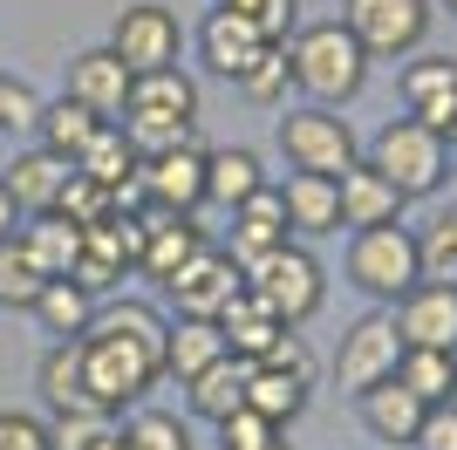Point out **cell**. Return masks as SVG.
Wrapping results in <instances>:
<instances>
[{
  "instance_id": "30bf717a",
  "label": "cell",
  "mask_w": 457,
  "mask_h": 450,
  "mask_svg": "<svg viewBox=\"0 0 457 450\" xmlns=\"http://www.w3.org/2000/svg\"><path fill=\"white\" fill-rule=\"evenodd\" d=\"M239 287H246V273H239V260H232L226 246H198L164 280V300L178 307V321H219L239 300Z\"/></svg>"
},
{
  "instance_id": "5b68a950",
  "label": "cell",
  "mask_w": 457,
  "mask_h": 450,
  "mask_svg": "<svg viewBox=\"0 0 457 450\" xmlns=\"http://www.w3.org/2000/svg\"><path fill=\"white\" fill-rule=\"evenodd\" d=\"M362 157L403 198H430V191H444V178H451V144H444L430 123H417V116H389V123L369 137Z\"/></svg>"
},
{
  "instance_id": "d6986e66",
  "label": "cell",
  "mask_w": 457,
  "mask_h": 450,
  "mask_svg": "<svg viewBox=\"0 0 457 450\" xmlns=\"http://www.w3.org/2000/svg\"><path fill=\"white\" fill-rule=\"evenodd\" d=\"M280 205H287V232L294 239H328V232H342V178L287 171Z\"/></svg>"
},
{
  "instance_id": "7bdbcfd3",
  "label": "cell",
  "mask_w": 457,
  "mask_h": 450,
  "mask_svg": "<svg viewBox=\"0 0 457 450\" xmlns=\"http://www.w3.org/2000/svg\"><path fill=\"white\" fill-rule=\"evenodd\" d=\"M103 430H110V416H96V410H82V416H48V437H55V450H89Z\"/></svg>"
},
{
  "instance_id": "52a82bcc",
  "label": "cell",
  "mask_w": 457,
  "mask_h": 450,
  "mask_svg": "<svg viewBox=\"0 0 457 450\" xmlns=\"http://www.w3.org/2000/svg\"><path fill=\"white\" fill-rule=\"evenodd\" d=\"M280 157L287 171H314V178H342L348 164H362V137L348 130V116L307 103V110H287L280 116Z\"/></svg>"
},
{
  "instance_id": "bcb514c9",
  "label": "cell",
  "mask_w": 457,
  "mask_h": 450,
  "mask_svg": "<svg viewBox=\"0 0 457 450\" xmlns=\"http://www.w3.org/2000/svg\"><path fill=\"white\" fill-rule=\"evenodd\" d=\"M89 450H130V444H123V430H116V423H110V430L96 437V444H89Z\"/></svg>"
},
{
  "instance_id": "1f68e13d",
  "label": "cell",
  "mask_w": 457,
  "mask_h": 450,
  "mask_svg": "<svg viewBox=\"0 0 457 450\" xmlns=\"http://www.w3.org/2000/svg\"><path fill=\"white\" fill-rule=\"evenodd\" d=\"M396 382L417 403H457V355L451 348H403Z\"/></svg>"
},
{
  "instance_id": "83f0119b",
  "label": "cell",
  "mask_w": 457,
  "mask_h": 450,
  "mask_svg": "<svg viewBox=\"0 0 457 450\" xmlns=\"http://www.w3.org/2000/svg\"><path fill=\"white\" fill-rule=\"evenodd\" d=\"M137 164H144V150H137L130 137L116 130V123H103V130H96V144L76 157V171L89 178V185H103L110 198H116V191H130V185H137Z\"/></svg>"
},
{
  "instance_id": "74e56055",
  "label": "cell",
  "mask_w": 457,
  "mask_h": 450,
  "mask_svg": "<svg viewBox=\"0 0 457 450\" xmlns=\"http://www.w3.org/2000/svg\"><path fill=\"white\" fill-rule=\"evenodd\" d=\"M273 437H287V430H280V423H267L260 410H246V403L219 423V450H267Z\"/></svg>"
},
{
  "instance_id": "4fadbf2b",
  "label": "cell",
  "mask_w": 457,
  "mask_h": 450,
  "mask_svg": "<svg viewBox=\"0 0 457 450\" xmlns=\"http://www.w3.org/2000/svg\"><path fill=\"white\" fill-rule=\"evenodd\" d=\"M403 348H451L457 355V287L451 280H417L389 307Z\"/></svg>"
},
{
  "instance_id": "603a6c76",
  "label": "cell",
  "mask_w": 457,
  "mask_h": 450,
  "mask_svg": "<svg viewBox=\"0 0 457 450\" xmlns=\"http://www.w3.org/2000/svg\"><path fill=\"white\" fill-rule=\"evenodd\" d=\"M14 239L28 246V260H35L48 280H69L76 260H82V225H69L62 212H35V219H21Z\"/></svg>"
},
{
  "instance_id": "2e32d148",
  "label": "cell",
  "mask_w": 457,
  "mask_h": 450,
  "mask_svg": "<svg viewBox=\"0 0 457 450\" xmlns=\"http://www.w3.org/2000/svg\"><path fill=\"white\" fill-rule=\"evenodd\" d=\"M137 225H144V239H137V273H144V280H171L178 266L191 260V253H198V246H212L205 232H198V225L185 219V212H137Z\"/></svg>"
},
{
  "instance_id": "7402d4cb",
  "label": "cell",
  "mask_w": 457,
  "mask_h": 450,
  "mask_svg": "<svg viewBox=\"0 0 457 450\" xmlns=\"http://www.w3.org/2000/svg\"><path fill=\"white\" fill-rule=\"evenodd\" d=\"M355 410H362V430L376 437V444H417L423 410H430V403H417V396L389 375V382H376V389L355 396Z\"/></svg>"
},
{
  "instance_id": "8fae6325",
  "label": "cell",
  "mask_w": 457,
  "mask_h": 450,
  "mask_svg": "<svg viewBox=\"0 0 457 450\" xmlns=\"http://www.w3.org/2000/svg\"><path fill=\"white\" fill-rule=\"evenodd\" d=\"M137 198L151 212H198L205 205V144L191 137V144H171V150H151L144 164H137Z\"/></svg>"
},
{
  "instance_id": "3957f363",
  "label": "cell",
  "mask_w": 457,
  "mask_h": 450,
  "mask_svg": "<svg viewBox=\"0 0 457 450\" xmlns=\"http://www.w3.org/2000/svg\"><path fill=\"white\" fill-rule=\"evenodd\" d=\"M116 130L130 137L144 157H151V150H171V144H191V137H198V75H185V69L137 75Z\"/></svg>"
},
{
  "instance_id": "7c38bea8",
  "label": "cell",
  "mask_w": 457,
  "mask_h": 450,
  "mask_svg": "<svg viewBox=\"0 0 457 450\" xmlns=\"http://www.w3.org/2000/svg\"><path fill=\"white\" fill-rule=\"evenodd\" d=\"M403 362V335L389 314H362L342 328V348H335V382H342L348 396L376 389V382H389Z\"/></svg>"
},
{
  "instance_id": "681fc988",
  "label": "cell",
  "mask_w": 457,
  "mask_h": 450,
  "mask_svg": "<svg viewBox=\"0 0 457 450\" xmlns=\"http://www.w3.org/2000/svg\"><path fill=\"white\" fill-rule=\"evenodd\" d=\"M267 450H294V444H287V437H273V444H267Z\"/></svg>"
},
{
  "instance_id": "d4e9b609",
  "label": "cell",
  "mask_w": 457,
  "mask_h": 450,
  "mask_svg": "<svg viewBox=\"0 0 457 450\" xmlns=\"http://www.w3.org/2000/svg\"><path fill=\"white\" fill-rule=\"evenodd\" d=\"M35 389H41V403H48V416H82L89 410V389H82V341H55V348L41 355Z\"/></svg>"
},
{
  "instance_id": "44dd1931",
  "label": "cell",
  "mask_w": 457,
  "mask_h": 450,
  "mask_svg": "<svg viewBox=\"0 0 457 450\" xmlns=\"http://www.w3.org/2000/svg\"><path fill=\"white\" fill-rule=\"evenodd\" d=\"M403 205H410V198H403V191L389 185L369 157L342 171V225H348V232H369V225H403Z\"/></svg>"
},
{
  "instance_id": "d590c367",
  "label": "cell",
  "mask_w": 457,
  "mask_h": 450,
  "mask_svg": "<svg viewBox=\"0 0 457 450\" xmlns=\"http://www.w3.org/2000/svg\"><path fill=\"white\" fill-rule=\"evenodd\" d=\"M232 89L246 96V103H260V110H287V89H294V62H287V48H267Z\"/></svg>"
},
{
  "instance_id": "ba28073f",
  "label": "cell",
  "mask_w": 457,
  "mask_h": 450,
  "mask_svg": "<svg viewBox=\"0 0 457 450\" xmlns=\"http://www.w3.org/2000/svg\"><path fill=\"white\" fill-rule=\"evenodd\" d=\"M430 0H342V28L362 41L369 62H410L430 41Z\"/></svg>"
},
{
  "instance_id": "9a60e30c",
  "label": "cell",
  "mask_w": 457,
  "mask_h": 450,
  "mask_svg": "<svg viewBox=\"0 0 457 450\" xmlns=\"http://www.w3.org/2000/svg\"><path fill=\"white\" fill-rule=\"evenodd\" d=\"M260 55H267V35L253 28V14H239V7H212V14L198 21V62H205L212 75L239 82Z\"/></svg>"
},
{
  "instance_id": "f907efd6",
  "label": "cell",
  "mask_w": 457,
  "mask_h": 450,
  "mask_svg": "<svg viewBox=\"0 0 457 450\" xmlns=\"http://www.w3.org/2000/svg\"><path fill=\"white\" fill-rule=\"evenodd\" d=\"M444 7H451V21H457V0H444Z\"/></svg>"
},
{
  "instance_id": "9c48e42d",
  "label": "cell",
  "mask_w": 457,
  "mask_h": 450,
  "mask_svg": "<svg viewBox=\"0 0 457 450\" xmlns=\"http://www.w3.org/2000/svg\"><path fill=\"white\" fill-rule=\"evenodd\" d=\"M110 48L130 75L178 69V55H185V21H178L164 0H130V7H116V21H110Z\"/></svg>"
},
{
  "instance_id": "cb8c5ba5",
  "label": "cell",
  "mask_w": 457,
  "mask_h": 450,
  "mask_svg": "<svg viewBox=\"0 0 457 450\" xmlns=\"http://www.w3.org/2000/svg\"><path fill=\"white\" fill-rule=\"evenodd\" d=\"M260 185H273L267 164H260V150L246 144H212L205 150V205H239V198H253Z\"/></svg>"
},
{
  "instance_id": "4316f807",
  "label": "cell",
  "mask_w": 457,
  "mask_h": 450,
  "mask_svg": "<svg viewBox=\"0 0 457 450\" xmlns=\"http://www.w3.org/2000/svg\"><path fill=\"white\" fill-rule=\"evenodd\" d=\"M185 403H191V416L226 423V416L246 403V362H239V355H219L212 369H198V375L185 382Z\"/></svg>"
},
{
  "instance_id": "ffe728a7",
  "label": "cell",
  "mask_w": 457,
  "mask_h": 450,
  "mask_svg": "<svg viewBox=\"0 0 457 450\" xmlns=\"http://www.w3.org/2000/svg\"><path fill=\"white\" fill-rule=\"evenodd\" d=\"M69 178H76V164H69V157H55V150H41V144H28L14 164L0 171V185L14 191L21 219H35V212H55V205H62V191H69Z\"/></svg>"
},
{
  "instance_id": "5bb4252c",
  "label": "cell",
  "mask_w": 457,
  "mask_h": 450,
  "mask_svg": "<svg viewBox=\"0 0 457 450\" xmlns=\"http://www.w3.org/2000/svg\"><path fill=\"white\" fill-rule=\"evenodd\" d=\"M130 82H137V75L116 62L110 41H103V48H82V55H69V69H62V96H76L82 110H96L103 123H116V116H123V103H130Z\"/></svg>"
},
{
  "instance_id": "f1b7e54d",
  "label": "cell",
  "mask_w": 457,
  "mask_h": 450,
  "mask_svg": "<svg viewBox=\"0 0 457 450\" xmlns=\"http://www.w3.org/2000/svg\"><path fill=\"white\" fill-rule=\"evenodd\" d=\"M219 355H232L226 335H219V321H171L164 328V375L191 382L198 369H212Z\"/></svg>"
},
{
  "instance_id": "7dc6e473",
  "label": "cell",
  "mask_w": 457,
  "mask_h": 450,
  "mask_svg": "<svg viewBox=\"0 0 457 450\" xmlns=\"http://www.w3.org/2000/svg\"><path fill=\"white\" fill-rule=\"evenodd\" d=\"M444 144H451V150H457V110H451V123H444Z\"/></svg>"
},
{
  "instance_id": "e575fe53",
  "label": "cell",
  "mask_w": 457,
  "mask_h": 450,
  "mask_svg": "<svg viewBox=\"0 0 457 450\" xmlns=\"http://www.w3.org/2000/svg\"><path fill=\"white\" fill-rule=\"evenodd\" d=\"M116 430H123L130 450H191V423H178L171 410H151V403H137Z\"/></svg>"
},
{
  "instance_id": "4dcf8cb0",
  "label": "cell",
  "mask_w": 457,
  "mask_h": 450,
  "mask_svg": "<svg viewBox=\"0 0 457 450\" xmlns=\"http://www.w3.org/2000/svg\"><path fill=\"white\" fill-rule=\"evenodd\" d=\"M219 335H226V348H232L239 362H260V355L273 348V341L287 335V328H280V321H273L267 307H260V300L246 294V287H239V300H232L226 314H219Z\"/></svg>"
},
{
  "instance_id": "60d3db41",
  "label": "cell",
  "mask_w": 457,
  "mask_h": 450,
  "mask_svg": "<svg viewBox=\"0 0 457 450\" xmlns=\"http://www.w3.org/2000/svg\"><path fill=\"white\" fill-rule=\"evenodd\" d=\"M253 28L267 35V48H287L301 35V0H253Z\"/></svg>"
},
{
  "instance_id": "c3c4849f",
  "label": "cell",
  "mask_w": 457,
  "mask_h": 450,
  "mask_svg": "<svg viewBox=\"0 0 457 450\" xmlns=\"http://www.w3.org/2000/svg\"><path fill=\"white\" fill-rule=\"evenodd\" d=\"M219 7H239V14H253V0H219Z\"/></svg>"
},
{
  "instance_id": "6da1fadb",
  "label": "cell",
  "mask_w": 457,
  "mask_h": 450,
  "mask_svg": "<svg viewBox=\"0 0 457 450\" xmlns=\"http://www.w3.org/2000/svg\"><path fill=\"white\" fill-rule=\"evenodd\" d=\"M164 328L171 321L144 307V300H96V321L82 335V389H89V410L123 416L137 410L144 396L164 382Z\"/></svg>"
},
{
  "instance_id": "e0dca14e",
  "label": "cell",
  "mask_w": 457,
  "mask_h": 450,
  "mask_svg": "<svg viewBox=\"0 0 457 450\" xmlns=\"http://www.w3.org/2000/svg\"><path fill=\"white\" fill-rule=\"evenodd\" d=\"M396 89H403V110L444 137V123H451V110H457V55H423L417 48V55L403 62Z\"/></svg>"
},
{
  "instance_id": "8992f818",
  "label": "cell",
  "mask_w": 457,
  "mask_h": 450,
  "mask_svg": "<svg viewBox=\"0 0 457 450\" xmlns=\"http://www.w3.org/2000/svg\"><path fill=\"white\" fill-rule=\"evenodd\" d=\"M246 294L260 300V307H267L280 328H301V321L321 314L328 273H321V260H314L307 246L287 239L280 253H267V260H253V266H246Z\"/></svg>"
},
{
  "instance_id": "f546056e",
  "label": "cell",
  "mask_w": 457,
  "mask_h": 450,
  "mask_svg": "<svg viewBox=\"0 0 457 450\" xmlns=\"http://www.w3.org/2000/svg\"><path fill=\"white\" fill-rule=\"evenodd\" d=\"M28 314L41 321V335H55V341H82V335H89V321H96V294H82L76 280H48V287H41V300L28 307Z\"/></svg>"
},
{
  "instance_id": "ac0fdd59",
  "label": "cell",
  "mask_w": 457,
  "mask_h": 450,
  "mask_svg": "<svg viewBox=\"0 0 457 450\" xmlns=\"http://www.w3.org/2000/svg\"><path fill=\"white\" fill-rule=\"evenodd\" d=\"M287 239H294V232H287V205H280V185H260L253 198H239V205H232V239H226V253L239 260V273H246L253 260H267V253H280Z\"/></svg>"
},
{
  "instance_id": "836d02e7",
  "label": "cell",
  "mask_w": 457,
  "mask_h": 450,
  "mask_svg": "<svg viewBox=\"0 0 457 450\" xmlns=\"http://www.w3.org/2000/svg\"><path fill=\"white\" fill-rule=\"evenodd\" d=\"M41 287H48V273L28 260V246L7 232V239H0V307H7V314H28L41 300Z\"/></svg>"
},
{
  "instance_id": "7a4b0ae2",
  "label": "cell",
  "mask_w": 457,
  "mask_h": 450,
  "mask_svg": "<svg viewBox=\"0 0 457 450\" xmlns=\"http://www.w3.org/2000/svg\"><path fill=\"white\" fill-rule=\"evenodd\" d=\"M287 62H294V89H301L307 103H321V110L355 103L362 82H369V69H376V62L362 55V41L348 35L342 21H314V28H301V35L287 41Z\"/></svg>"
},
{
  "instance_id": "d6a6232c",
  "label": "cell",
  "mask_w": 457,
  "mask_h": 450,
  "mask_svg": "<svg viewBox=\"0 0 457 450\" xmlns=\"http://www.w3.org/2000/svg\"><path fill=\"white\" fill-rule=\"evenodd\" d=\"M246 410H260L267 423H294V416L307 410V382H294V375L280 369H260V362H246Z\"/></svg>"
},
{
  "instance_id": "484cf974",
  "label": "cell",
  "mask_w": 457,
  "mask_h": 450,
  "mask_svg": "<svg viewBox=\"0 0 457 450\" xmlns=\"http://www.w3.org/2000/svg\"><path fill=\"white\" fill-rule=\"evenodd\" d=\"M96 130H103V116L82 110L76 96H55V103H41V116H35V144H41V150H55V157H69V164H76L82 150L96 144Z\"/></svg>"
},
{
  "instance_id": "8d00e7d4",
  "label": "cell",
  "mask_w": 457,
  "mask_h": 450,
  "mask_svg": "<svg viewBox=\"0 0 457 450\" xmlns=\"http://www.w3.org/2000/svg\"><path fill=\"white\" fill-rule=\"evenodd\" d=\"M423 246V280H451L457 287V205L430 219V232H417Z\"/></svg>"
},
{
  "instance_id": "ee69618b",
  "label": "cell",
  "mask_w": 457,
  "mask_h": 450,
  "mask_svg": "<svg viewBox=\"0 0 457 450\" xmlns=\"http://www.w3.org/2000/svg\"><path fill=\"white\" fill-rule=\"evenodd\" d=\"M410 450H457V403H430L423 410V430Z\"/></svg>"
},
{
  "instance_id": "ab89813d",
  "label": "cell",
  "mask_w": 457,
  "mask_h": 450,
  "mask_svg": "<svg viewBox=\"0 0 457 450\" xmlns=\"http://www.w3.org/2000/svg\"><path fill=\"white\" fill-rule=\"evenodd\" d=\"M0 450H55L48 416H35V410H0Z\"/></svg>"
},
{
  "instance_id": "277c9868",
  "label": "cell",
  "mask_w": 457,
  "mask_h": 450,
  "mask_svg": "<svg viewBox=\"0 0 457 450\" xmlns=\"http://www.w3.org/2000/svg\"><path fill=\"white\" fill-rule=\"evenodd\" d=\"M348 287L382 307H396L410 287L423 280V246L410 225H369V232H348V260H342Z\"/></svg>"
},
{
  "instance_id": "b9f144b4",
  "label": "cell",
  "mask_w": 457,
  "mask_h": 450,
  "mask_svg": "<svg viewBox=\"0 0 457 450\" xmlns=\"http://www.w3.org/2000/svg\"><path fill=\"white\" fill-rule=\"evenodd\" d=\"M260 369H280V375H294V382H307V389H314V355H307V341L294 335V328H287L267 355H260Z\"/></svg>"
},
{
  "instance_id": "f6af8a7d",
  "label": "cell",
  "mask_w": 457,
  "mask_h": 450,
  "mask_svg": "<svg viewBox=\"0 0 457 450\" xmlns=\"http://www.w3.org/2000/svg\"><path fill=\"white\" fill-rule=\"evenodd\" d=\"M14 225H21V205H14V191L0 185V239H7V232H14Z\"/></svg>"
},
{
  "instance_id": "f35d334b",
  "label": "cell",
  "mask_w": 457,
  "mask_h": 450,
  "mask_svg": "<svg viewBox=\"0 0 457 450\" xmlns=\"http://www.w3.org/2000/svg\"><path fill=\"white\" fill-rule=\"evenodd\" d=\"M35 116H41V96L21 82V75L0 69V137L7 130H35Z\"/></svg>"
}]
</instances>
